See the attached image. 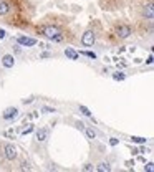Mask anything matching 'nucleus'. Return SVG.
<instances>
[{"instance_id": "16", "label": "nucleus", "mask_w": 154, "mask_h": 172, "mask_svg": "<svg viewBox=\"0 0 154 172\" xmlns=\"http://www.w3.org/2000/svg\"><path fill=\"white\" fill-rule=\"evenodd\" d=\"M78 55H83V56H88V58H91V60H96V53L94 51H78Z\"/></svg>"}, {"instance_id": "21", "label": "nucleus", "mask_w": 154, "mask_h": 172, "mask_svg": "<svg viewBox=\"0 0 154 172\" xmlns=\"http://www.w3.org/2000/svg\"><path fill=\"white\" fill-rule=\"evenodd\" d=\"M42 111L43 113H55V109H53V108H48V106H43Z\"/></svg>"}, {"instance_id": "2", "label": "nucleus", "mask_w": 154, "mask_h": 172, "mask_svg": "<svg viewBox=\"0 0 154 172\" xmlns=\"http://www.w3.org/2000/svg\"><path fill=\"white\" fill-rule=\"evenodd\" d=\"M131 33H133V30H131V27L129 25H124V23H121V25H118L115 28V35L118 36L119 40H126L131 36Z\"/></svg>"}, {"instance_id": "8", "label": "nucleus", "mask_w": 154, "mask_h": 172, "mask_svg": "<svg viewBox=\"0 0 154 172\" xmlns=\"http://www.w3.org/2000/svg\"><path fill=\"white\" fill-rule=\"evenodd\" d=\"M2 64L5 68H13L15 66V56L13 55H4L2 56Z\"/></svg>"}, {"instance_id": "6", "label": "nucleus", "mask_w": 154, "mask_h": 172, "mask_svg": "<svg viewBox=\"0 0 154 172\" xmlns=\"http://www.w3.org/2000/svg\"><path fill=\"white\" fill-rule=\"evenodd\" d=\"M17 43L20 45V47H35L36 40L35 38H30V36L22 35V36H18V38H17Z\"/></svg>"}, {"instance_id": "12", "label": "nucleus", "mask_w": 154, "mask_h": 172, "mask_svg": "<svg viewBox=\"0 0 154 172\" xmlns=\"http://www.w3.org/2000/svg\"><path fill=\"white\" fill-rule=\"evenodd\" d=\"M94 171H98V172H109V171H111V165L108 164V162H100V164L94 167Z\"/></svg>"}, {"instance_id": "4", "label": "nucleus", "mask_w": 154, "mask_h": 172, "mask_svg": "<svg viewBox=\"0 0 154 172\" xmlns=\"http://www.w3.org/2000/svg\"><path fill=\"white\" fill-rule=\"evenodd\" d=\"M4 156H5V159H7V161H15V159H17V156H18L17 147H15L13 144H10V142L4 144Z\"/></svg>"}, {"instance_id": "9", "label": "nucleus", "mask_w": 154, "mask_h": 172, "mask_svg": "<svg viewBox=\"0 0 154 172\" xmlns=\"http://www.w3.org/2000/svg\"><path fill=\"white\" fill-rule=\"evenodd\" d=\"M65 55H66V58H68V60H78V58H80L78 51H75L71 47H66V48H65Z\"/></svg>"}, {"instance_id": "1", "label": "nucleus", "mask_w": 154, "mask_h": 172, "mask_svg": "<svg viewBox=\"0 0 154 172\" xmlns=\"http://www.w3.org/2000/svg\"><path fill=\"white\" fill-rule=\"evenodd\" d=\"M40 33L45 35L51 42H61L63 40V30L58 25H43L40 27Z\"/></svg>"}, {"instance_id": "7", "label": "nucleus", "mask_w": 154, "mask_h": 172, "mask_svg": "<svg viewBox=\"0 0 154 172\" xmlns=\"http://www.w3.org/2000/svg\"><path fill=\"white\" fill-rule=\"evenodd\" d=\"M143 15H144L146 20H153V18H154V5H153V2H147V4L144 5Z\"/></svg>"}, {"instance_id": "3", "label": "nucleus", "mask_w": 154, "mask_h": 172, "mask_svg": "<svg viewBox=\"0 0 154 172\" xmlns=\"http://www.w3.org/2000/svg\"><path fill=\"white\" fill-rule=\"evenodd\" d=\"M94 42H96V33H94L93 30H86L81 36V45L86 48H90L94 45Z\"/></svg>"}, {"instance_id": "25", "label": "nucleus", "mask_w": 154, "mask_h": 172, "mask_svg": "<svg viewBox=\"0 0 154 172\" xmlns=\"http://www.w3.org/2000/svg\"><path fill=\"white\" fill-rule=\"evenodd\" d=\"M153 60H154V58H153V55H149V58L146 60V63H147V64H151V63H153Z\"/></svg>"}, {"instance_id": "5", "label": "nucleus", "mask_w": 154, "mask_h": 172, "mask_svg": "<svg viewBox=\"0 0 154 172\" xmlns=\"http://www.w3.org/2000/svg\"><path fill=\"white\" fill-rule=\"evenodd\" d=\"M17 116H18V108L12 106V108H7V109H5L2 118H4V121H13Z\"/></svg>"}, {"instance_id": "14", "label": "nucleus", "mask_w": 154, "mask_h": 172, "mask_svg": "<svg viewBox=\"0 0 154 172\" xmlns=\"http://www.w3.org/2000/svg\"><path fill=\"white\" fill-rule=\"evenodd\" d=\"M113 79H115V81H124L126 75L123 71H118V73H115V75H113Z\"/></svg>"}, {"instance_id": "19", "label": "nucleus", "mask_w": 154, "mask_h": 172, "mask_svg": "<svg viewBox=\"0 0 154 172\" xmlns=\"http://www.w3.org/2000/svg\"><path fill=\"white\" fill-rule=\"evenodd\" d=\"M118 144H119V141L116 139V137H111V139H109V146H111V147L118 146Z\"/></svg>"}, {"instance_id": "13", "label": "nucleus", "mask_w": 154, "mask_h": 172, "mask_svg": "<svg viewBox=\"0 0 154 172\" xmlns=\"http://www.w3.org/2000/svg\"><path fill=\"white\" fill-rule=\"evenodd\" d=\"M80 111H81V114H85V116H88V118H91L93 119V114H91V111L88 109L86 106H83V104H80ZM94 121V119H93Z\"/></svg>"}, {"instance_id": "11", "label": "nucleus", "mask_w": 154, "mask_h": 172, "mask_svg": "<svg viewBox=\"0 0 154 172\" xmlns=\"http://www.w3.org/2000/svg\"><path fill=\"white\" fill-rule=\"evenodd\" d=\"M10 12V4L8 2H4V0H0V17H4Z\"/></svg>"}, {"instance_id": "22", "label": "nucleus", "mask_w": 154, "mask_h": 172, "mask_svg": "<svg viewBox=\"0 0 154 172\" xmlns=\"http://www.w3.org/2000/svg\"><path fill=\"white\" fill-rule=\"evenodd\" d=\"M83 171H94V165H93V164H85Z\"/></svg>"}, {"instance_id": "20", "label": "nucleus", "mask_w": 154, "mask_h": 172, "mask_svg": "<svg viewBox=\"0 0 154 172\" xmlns=\"http://www.w3.org/2000/svg\"><path fill=\"white\" fill-rule=\"evenodd\" d=\"M153 162H147L146 165H144V171H147V172H153Z\"/></svg>"}, {"instance_id": "18", "label": "nucleus", "mask_w": 154, "mask_h": 172, "mask_svg": "<svg viewBox=\"0 0 154 172\" xmlns=\"http://www.w3.org/2000/svg\"><path fill=\"white\" fill-rule=\"evenodd\" d=\"M33 126H30V128H27V129H23V131H22V134H23V136H27V134H30V133H33Z\"/></svg>"}, {"instance_id": "10", "label": "nucleus", "mask_w": 154, "mask_h": 172, "mask_svg": "<svg viewBox=\"0 0 154 172\" xmlns=\"http://www.w3.org/2000/svg\"><path fill=\"white\" fill-rule=\"evenodd\" d=\"M36 139H38L40 142H45V141L48 139V129H38V131H36Z\"/></svg>"}, {"instance_id": "24", "label": "nucleus", "mask_w": 154, "mask_h": 172, "mask_svg": "<svg viewBox=\"0 0 154 172\" xmlns=\"http://www.w3.org/2000/svg\"><path fill=\"white\" fill-rule=\"evenodd\" d=\"M5 36H7V32H5L4 28H0V40H4Z\"/></svg>"}, {"instance_id": "17", "label": "nucleus", "mask_w": 154, "mask_h": 172, "mask_svg": "<svg viewBox=\"0 0 154 172\" xmlns=\"http://www.w3.org/2000/svg\"><path fill=\"white\" fill-rule=\"evenodd\" d=\"M85 133H86V136L90 137V139H94V137H96V131H94L93 128H86Z\"/></svg>"}, {"instance_id": "23", "label": "nucleus", "mask_w": 154, "mask_h": 172, "mask_svg": "<svg viewBox=\"0 0 154 172\" xmlns=\"http://www.w3.org/2000/svg\"><path fill=\"white\" fill-rule=\"evenodd\" d=\"M20 169H22V171H30V164H28V162H23Z\"/></svg>"}, {"instance_id": "15", "label": "nucleus", "mask_w": 154, "mask_h": 172, "mask_svg": "<svg viewBox=\"0 0 154 172\" xmlns=\"http://www.w3.org/2000/svg\"><path fill=\"white\" fill-rule=\"evenodd\" d=\"M131 141H133L134 144H146L147 142L146 137H139V136H133V137H131Z\"/></svg>"}]
</instances>
